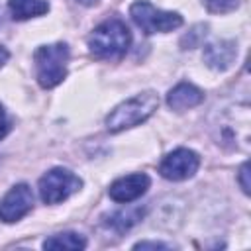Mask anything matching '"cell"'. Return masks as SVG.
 Masks as SVG:
<instances>
[{
    "mask_svg": "<svg viewBox=\"0 0 251 251\" xmlns=\"http://www.w3.org/2000/svg\"><path fill=\"white\" fill-rule=\"evenodd\" d=\"M131 43L129 27L120 18H108L88 35L90 55L96 59H120Z\"/></svg>",
    "mask_w": 251,
    "mask_h": 251,
    "instance_id": "cell-1",
    "label": "cell"
},
{
    "mask_svg": "<svg viewBox=\"0 0 251 251\" xmlns=\"http://www.w3.org/2000/svg\"><path fill=\"white\" fill-rule=\"evenodd\" d=\"M159 108V96L153 90H145L139 92L127 100H124L122 104H118L108 116H106V127L112 133L135 127L139 124H143L145 120H149L155 110Z\"/></svg>",
    "mask_w": 251,
    "mask_h": 251,
    "instance_id": "cell-2",
    "label": "cell"
},
{
    "mask_svg": "<svg viewBox=\"0 0 251 251\" xmlns=\"http://www.w3.org/2000/svg\"><path fill=\"white\" fill-rule=\"evenodd\" d=\"M35 63V78L43 88H53L61 84L67 76L69 63V45L67 43H51L39 45L33 53Z\"/></svg>",
    "mask_w": 251,
    "mask_h": 251,
    "instance_id": "cell-3",
    "label": "cell"
},
{
    "mask_svg": "<svg viewBox=\"0 0 251 251\" xmlns=\"http://www.w3.org/2000/svg\"><path fill=\"white\" fill-rule=\"evenodd\" d=\"M129 16L141 31L147 35L151 33H167L182 25V16L176 12H167L153 6L147 0H137L129 6Z\"/></svg>",
    "mask_w": 251,
    "mask_h": 251,
    "instance_id": "cell-4",
    "label": "cell"
},
{
    "mask_svg": "<svg viewBox=\"0 0 251 251\" xmlns=\"http://www.w3.org/2000/svg\"><path fill=\"white\" fill-rule=\"evenodd\" d=\"M80 186H82V180L73 171L63 167H55L47 171L37 184L39 198L43 200V204H59L69 196H73L75 192H78Z\"/></svg>",
    "mask_w": 251,
    "mask_h": 251,
    "instance_id": "cell-5",
    "label": "cell"
},
{
    "mask_svg": "<svg viewBox=\"0 0 251 251\" xmlns=\"http://www.w3.org/2000/svg\"><path fill=\"white\" fill-rule=\"evenodd\" d=\"M198 167H200L198 153L192 149H186V147H178L163 157V161L159 165V173L163 178L178 182V180H186V178L194 176Z\"/></svg>",
    "mask_w": 251,
    "mask_h": 251,
    "instance_id": "cell-6",
    "label": "cell"
},
{
    "mask_svg": "<svg viewBox=\"0 0 251 251\" xmlns=\"http://www.w3.org/2000/svg\"><path fill=\"white\" fill-rule=\"evenodd\" d=\"M33 208V192L25 182L12 186L0 198V220L4 224H14L27 216Z\"/></svg>",
    "mask_w": 251,
    "mask_h": 251,
    "instance_id": "cell-7",
    "label": "cell"
},
{
    "mask_svg": "<svg viewBox=\"0 0 251 251\" xmlns=\"http://www.w3.org/2000/svg\"><path fill=\"white\" fill-rule=\"evenodd\" d=\"M149 184H151V178L145 173H131V175L116 178L108 188V196L114 202L129 204V202L141 198L147 192Z\"/></svg>",
    "mask_w": 251,
    "mask_h": 251,
    "instance_id": "cell-8",
    "label": "cell"
},
{
    "mask_svg": "<svg viewBox=\"0 0 251 251\" xmlns=\"http://www.w3.org/2000/svg\"><path fill=\"white\" fill-rule=\"evenodd\" d=\"M237 55V45L235 41L229 39H218V41H210L204 47V63L214 69V71H226L231 67V63L235 61Z\"/></svg>",
    "mask_w": 251,
    "mask_h": 251,
    "instance_id": "cell-9",
    "label": "cell"
},
{
    "mask_svg": "<svg viewBox=\"0 0 251 251\" xmlns=\"http://www.w3.org/2000/svg\"><path fill=\"white\" fill-rule=\"evenodd\" d=\"M202 100H204V92L198 86H194L192 82H178L167 94V104L175 112L190 110V108L198 106Z\"/></svg>",
    "mask_w": 251,
    "mask_h": 251,
    "instance_id": "cell-10",
    "label": "cell"
},
{
    "mask_svg": "<svg viewBox=\"0 0 251 251\" xmlns=\"http://www.w3.org/2000/svg\"><path fill=\"white\" fill-rule=\"evenodd\" d=\"M143 214H145L143 206H127V208L106 214L102 220V226L106 229L116 231V233H124V231H129L143 218Z\"/></svg>",
    "mask_w": 251,
    "mask_h": 251,
    "instance_id": "cell-11",
    "label": "cell"
},
{
    "mask_svg": "<svg viewBox=\"0 0 251 251\" xmlns=\"http://www.w3.org/2000/svg\"><path fill=\"white\" fill-rule=\"evenodd\" d=\"M8 10L14 20L24 22V20L47 14L49 2L47 0H8Z\"/></svg>",
    "mask_w": 251,
    "mask_h": 251,
    "instance_id": "cell-12",
    "label": "cell"
},
{
    "mask_svg": "<svg viewBox=\"0 0 251 251\" xmlns=\"http://www.w3.org/2000/svg\"><path fill=\"white\" fill-rule=\"evenodd\" d=\"M86 247V239L80 233L75 231H63V233H55L51 237H47L43 241V249H51V251H76V249H84Z\"/></svg>",
    "mask_w": 251,
    "mask_h": 251,
    "instance_id": "cell-13",
    "label": "cell"
},
{
    "mask_svg": "<svg viewBox=\"0 0 251 251\" xmlns=\"http://www.w3.org/2000/svg\"><path fill=\"white\" fill-rule=\"evenodd\" d=\"M206 10L212 14H227L239 6V0H202Z\"/></svg>",
    "mask_w": 251,
    "mask_h": 251,
    "instance_id": "cell-14",
    "label": "cell"
},
{
    "mask_svg": "<svg viewBox=\"0 0 251 251\" xmlns=\"http://www.w3.org/2000/svg\"><path fill=\"white\" fill-rule=\"evenodd\" d=\"M237 182H239L241 190H243L245 194H249L251 184H249V163H247V161L241 165V169H239V173H237Z\"/></svg>",
    "mask_w": 251,
    "mask_h": 251,
    "instance_id": "cell-15",
    "label": "cell"
},
{
    "mask_svg": "<svg viewBox=\"0 0 251 251\" xmlns=\"http://www.w3.org/2000/svg\"><path fill=\"white\" fill-rule=\"evenodd\" d=\"M133 249H171V245L163 241H139L133 245Z\"/></svg>",
    "mask_w": 251,
    "mask_h": 251,
    "instance_id": "cell-16",
    "label": "cell"
},
{
    "mask_svg": "<svg viewBox=\"0 0 251 251\" xmlns=\"http://www.w3.org/2000/svg\"><path fill=\"white\" fill-rule=\"evenodd\" d=\"M8 131H10V120H8V116H6L4 106L0 104V139H4V137L8 135Z\"/></svg>",
    "mask_w": 251,
    "mask_h": 251,
    "instance_id": "cell-17",
    "label": "cell"
},
{
    "mask_svg": "<svg viewBox=\"0 0 251 251\" xmlns=\"http://www.w3.org/2000/svg\"><path fill=\"white\" fill-rule=\"evenodd\" d=\"M10 59V53H8V49L4 47V45H0V67H4V63Z\"/></svg>",
    "mask_w": 251,
    "mask_h": 251,
    "instance_id": "cell-18",
    "label": "cell"
},
{
    "mask_svg": "<svg viewBox=\"0 0 251 251\" xmlns=\"http://www.w3.org/2000/svg\"><path fill=\"white\" fill-rule=\"evenodd\" d=\"M78 4H82V6H94L98 0H76Z\"/></svg>",
    "mask_w": 251,
    "mask_h": 251,
    "instance_id": "cell-19",
    "label": "cell"
}]
</instances>
